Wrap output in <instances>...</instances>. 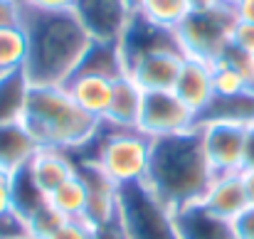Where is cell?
Returning <instances> with one entry per match:
<instances>
[{
    "mask_svg": "<svg viewBox=\"0 0 254 239\" xmlns=\"http://www.w3.org/2000/svg\"><path fill=\"white\" fill-rule=\"evenodd\" d=\"M242 170H254V126L247 128L245 138V158H242Z\"/></svg>",
    "mask_w": 254,
    "mask_h": 239,
    "instance_id": "cell-38",
    "label": "cell"
},
{
    "mask_svg": "<svg viewBox=\"0 0 254 239\" xmlns=\"http://www.w3.org/2000/svg\"><path fill=\"white\" fill-rule=\"evenodd\" d=\"M232 230L237 239H254V205H250L242 215L232 220Z\"/></svg>",
    "mask_w": 254,
    "mask_h": 239,
    "instance_id": "cell-34",
    "label": "cell"
},
{
    "mask_svg": "<svg viewBox=\"0 0 254 239\" xmlns=\"http://www.w3.org/2000/svg\"><path fill=\"white\" fill-rule=\"evenodd\" d=\"M22 22V2L20 0H0V27Z\"/></svg>",
    "mask_w": 254,
    "mask_h": 239,
    "instance_id": "cell-35",
    "label": "cell"
},
{
    "mask_svg": "<svg viewBox=\"0 0 254 239\" xmlns=\"http://www.w3.org/2000/svg\"><path fill=\"white\" fill-rule=\"evenodd\" d=\"M190 0H141V5L136 7L141 17L170 30H178V25L190 15Z\"/></svg>",
    "mask_w": 254,
    "mask_h": 239,
    "instance_id": "cell-26",
    "label": "cell"
},
{
    "mask_svg": "<svg viewBox=\"0 0 254 239\" xmlns=\"http://www.w3.org/2000/svg\"><path fill=\"white\" fill-rule=\"evenodd\" d=\"M202 121H227L240 123L245 128L254 126V89H247L235 96H215L210 106L197 116V123Z\"/></svg>",
    "mask_w": 254,
    "mask_h": 239,
    "instance_id": "cell-20",
    "label": "cell"
},
{
    "mask_svg": "<svg viewBox=\"0 0 254 239\" xmlns=\"http://www.w3.org/2000/svg\"><path fill=\"white\" fill-rule=\"evenodd\" d=\"M119 50H121V57H124V64H126V74L146 55L163 52V50H180L183 52L175 30L161 27V25L141 17L138 12H133L128 27L124 30V35L119 40Z\"/></svg>",
    "mask_w": 254,
    "mask_h": 239,
    "instance_id": "cell-10",
    "label": "cell"
},
{
    "mask_svg": "<svg viewBox=\"0 0 254 239\" xmlns=\"http://www.w3.org/2000/svg\"><path fill=\"white\" fill-rule=\"evenodd\" d=\"M200 205L212 212L220 220L232 222L237 215H242L250 207L245 182H242V170L240 173H227V175H215L207 192L202 195Z\"/></svg>",
    "mask_w": 254,
    "mask_h": 239,
    "instance_id": "cell-14",
    "label": "cell"
},
{
    "mask_svg": "<svg viewBox=\"0 0 254 239\" xmlns=\"http://www.w3.org/2000/svg\"><path fill=\"white\" fill-rule=\"evenodd\" d=\"M217 62L230 64V67L245 79L247 89H254V55L245 52V50H240V47H235V45L230 42V47L222 52V57H220Z\"/></svg>",
    "mask_w": 254,
    "mask_h": 239,
    "instance_id": "cell-29",
    "label": "cell"
},
{
    "mask_svg": "<svg viewBox=\"0 0 254 239\" xmlns=\"http://www.w3.org/2000/svg\"><path fill=\"white\" fill-rule=\"evenodd\" d=\"M62 86L82 111L99 121L106 119L111 106V94H114V79L99 74H72Z\"/></svg>",
    "mask_w": 254,
    "mask_h": 239,
    "instance_id": "cell-16",
    "label": "cell"
},
{
    "mask_svg": "<svg viewBox=\"0 0 254 239\" xmlns=\"http://www.w3.org/2000/svg\"><path fill=\"white\" fill-rule=\"evenodd\" d=\"M180 101L195 111L197 116L210 106V101L215 99V81H212V62L205 60H195V57H185L180 77L175 81L173 89Z\"/></svg>",
    "mask_w": 254,
    "mask_h": 239,
    "instance_id": "cell-13",
    "label": "cell"
},
{
    "mask_svg": "<svg viewBox=\"0 0 254 239\" xmlns=\"http://www.w3.org/2000/svg\"><path fill=\"white\" fill-rule=\"evenodd\" d=\"M50 239H94V225H89L84 217L67 220Z\"/></svg>",
    "mask_w": 254,
    "mask_h": 239,
    "instance_id": "cell-31",
    "label": "cell"
},
{
    "mask_svg": "<svg viewBox=\"0 0 254 239\" xmlns=\"http://www.w3.org/2000/svg\"><path fill=\"white\" fill-rule=\"evenodd\" d=\"M27 239H32V237H27Z\"/></svg>",
    "mask_w": 254,
    "mask_h": 239,
    "instance_id": "cell-43",
    "label": "cell"
},
{
    "mask_svg": "<svg viewBox=\"0 0 254 239\" xmlns=\"http://www.w3.org/2000/svg\"><path fill=\"white\" fill-rule=\"evenodd\" d=\"M212 81H215V96H235V94L247 91L245 79L225 62L212 64Z\"/></svg>",
    "mask_w": 254,
    "mask_h": 239,
    "instance_id": "cell-28",
    "label": "cell"
},
{
    "mask_svg": "<svg viewBox=\"0 0 254 239\" xmlns=\"http://www.w3.org/2000/svg\"><path fill=\"white\" fill-rule=\"evenodd\" d=\"M232 45L254 55V25L252 22H235V30H232Z\"/></svg>",
    "mask_w": 254,
    "mask_h": 239,
    "instance_id": "cell-32",
    "label": "cell"
},
{
    "mask_svg": "<svg viewBox=\"0 0 254 239\" xmlns=\"http://www.w3.org/2000/svg\"><path fill=\"white\" fill-rule=\"evenodd\" d=\"M173 220H175V230L180 239H237L232 222L215 217L200 202L175 210Z\"/></svg>",
    "mask_w": 254,
    "mask_h": 239,
    "instance_id": "cell-17",
    "label": "cell"
},
{
    "mask_svg": "<svg viewBox=\"0 0 254 239\" xmlns=\"http://www.w3.org/2000/svg\"><path fill=\"white\" fill-rule=\"evenodd\" d=\"M12 210V192H10V180L7 175H0V215Z\"/></svg>",
    "mask_w": 254,
    "mask_h": 239,
    "instance_id": "cell-39",
    "label": "cell"
},
{
    "mask_svg": "<svg viewBox=\"0 0 254 239\" xmlns=\"http://www.w3.org/2000/svg\"><path fill=\"white\" fill-rule=\"evenodd\" d=\"M74 74H99V77H109V79L124 77L126 64H124L119 42H94L91 40Z\"/></svg>",
    "mask_w": 254,
    "mask_h": 239,
    "instance_id": "cell-21",
    "label": "cell"
},
{
    "mask_svg": "<svg viewBox=\"0 0 254 239\" xmlns=\"http://www.w3.org/2000/svg\"><path fill=\"white\" fill-rule=\"evenodd\" d=\"M197 128H200L207 163L215 175H227V173L242 170L245 138H247L245 126L227 123V121H202V123H197Z\"/></svg>",
    "mask_w": 254,
    "mask_h": 239,
    "instance_id": "cell-8",
    "label": "cell"
},
{
    "mask_svg": "<svg viewBox=\"0 0 254 239\" xmlns=\"http://www.w3.org/2000/svg\"><path fill=\"white\" fill-rule=\"evenodd\" d=\"M27 220L17 215L15 210H7L0 215V239H27Z\"/></svg>",
    "mask_w": 254,
    "mask_h": 239,
    "instance_id": "cell-30",
    "label": "cell"
},
{
    "mask_svg": "<svg viewBox=\"0 0 254 239\" xmlns=\"http://www.w3.org/2000/svg\"><path fill=\"white\" fill-rule=\"evenodd\" d=\"M64 222H67V217L60 215L50 202H45L40 210H35L27 217V232L32 239H50Z\"/></svg>",
    "mask_w": 254,
    "mask_h": 239,
    "instance_id": "cell-27",
    "label": "cell"
},
{
    "mask_svg": "<svg viewBox=\"0 0 254 239\" xmlns=\"http://www.w3.org/2000/svg\"><path fill=\"white\" fill-rule=\"evenodd\" d=\"M94 239H128V235H126V230H124V225L116 215L114 220L94 227Z\"/></svg>",
    "mask_w": 254,
    "mask_h": 239,
    "instance_id": "cell-36",
    "label": "cell"
},
{
    "mask_svg": "<svg viewBox=\"0 0 254 239\" xmlns=\"http://www.w3.org/2000/svg\"><path fill=\"white\" fill-rule=\"evenodd\" d=\"M30 86L32 84L22 69L0 74V123L22 121Z\"/></svg>",
    "mask_w": 254,
    "mask_h": 239,
    "instance_id": "cell-22",
    "label": "cell"
},
{
    "mask_svg": "<svg viewBox=\"0 0 254 239\" xmlns=\"http://www.w3.org/2000/svg\"><path fill=\"white\" fill-rule=\"evenodd\" d=\"M72 12L94 42H119L136 10L128 0H74Z\"/></svg>",
    "mask_w": 254,
    "mask_h": 239,
    "instance_id": "cell-9",
    "label": "cell"
},
{
    "mask_svg": "<svg viewBox=\"0 0 254 239\" xmlns=\"http://www.w3.org/2000/svg\"><path fill=\"white\" fill-rule=\"evenodd\" d=\"M35 182L50 195L55 187H60L62 182H67L69 178L77 175V163L72 160L69 151L62 148H40L35 153V158L27 163Z\"/></svg>",
    "mask_w": 254,
    "mask_h": 239,
    "instance_id": "cell-19",
    "label": "cell"
},
{
    "mask_svg": "<svg viewBox=\"0 0 254 239\" xmlns=\"http://www.w3.org/2000/svg\"><path fill=\"white\" fill-rule=\"evenodd\" d=\"M7 180H10V192H12V210L17 215H22L25 220L47 202V192L35 182L27 165L15 170L12 175H7Z\"/></svg>",
    "mask_w": 254,
    "mask_h": 239,
    "instance_id": "cell-23",
    "label": "cell"
},
{
    "mask_svg": "<svg viewBox=\"0 0 254 239\" xmlns=\"http://www.w3.org/2000/svg\"><path fill=\"white\" fill-rule=\"evenodd\" d=\"M128 2H131V7H133V10H136V7L141 5V0H128Z\"/></svg>",
    "mask_w": 254,
    "mask_h": 239,
    "instance_id": "cell-42",
    "label": "cell"
},
{
    "mask_svg": "<svg viewBox=\"0 0 254 239\" xmlns=\"http://www.w3.org/2000/svg\"><path fill=\"white\" fill-rule=\"evenodd\" d=\"M25 128L40 143V148L82 151L94 143L101 131V121L82 111L64 86H30L25 114Z\"/></svg>",
    "mask_w": 254,
    "mask_h": 239,
    "instance_id": "cell-3",
    "label": "cell"
},
{
    "mask_svg": "<svg viewBox=\"0 0 254 239\" xmlns=\"http://www.w3.org/2000/svg\"><path fill=\"white\" fill-rule=\"evenodd\" d=\"M217 2H222V0H190L192 10H205V7H212V5H217Z\"/></svg>",
    "mask_w": 254,
    "mask_h": 239,
    "instance_id": "cell-41",
    "label": "cell"
},
{
    "mask_svg": "<svg viewBox=\"0 0 254 239\" xmlns=\"http://www.w3.org/2000/svg\"><path fill=\"white\" fill-rule=\"evenodd\" d=\"M235 22L237 17L230 0H222L205 10H190V15L175 30L183 55L215 64L232 42Z\"/></svg>",
    "mask_w": 254,
    "mask_h": 239,
    "instance_id": "cell-5",
    "label": "cell"
},
{
    "mask_svg": "<svg viewBox=\"0 0 254 239\" xmlns=\"http://www.w3.org/2000/svg\"><path fill=\"white\" fill-rule=\"evenodd\" d=\"M40 151V143L32 138V133L25 128L22 121L0 123V173L12 175L15 170L25 168L35 153Z\"/></svg>",
    "mask_w": 254,
    "mask_h": 239,
    "instance_id": "cell-18",
    "label": "cell"
},
{
    "mask_svg": "<svg viewBox=\"0 0 254 239\" xmlns=\"http://www.w3.org/2000/svg\"><path fill=\"white\" fill-rule=\"evenodd\" d=\"M242 182H245V192L250 205H254V170H242Z\"/></svg>",
    "mask_w": 254,
    "mask_h": 239,
    "instance_id": "cell-40",
    "label": "cell"
},
{
    "mask_svg": "<svg viewBox=\"0 0 254 239\" xmlns=\"http://www.w3.org/2000/svg\"><path fill=\"white\" fill-rule=\"evenodd\" d=\"M0 175H2V173H0Z\"/></svg>",
    "mask_w": 254,
    "mask_h": 239,
    "instance_id": "cell-44",
    "label": "cell"
},
{
    "mask_svg": "<svg viewBox=\"0 0 254 239\" xmlns=\"http://www.w3.org/2000/svg\"><path fill=\"white\" fill-rule=\"evenodd\" d=\"M215 173L207 163L200 128L153 141L143 185L168 207L180 210L202 200Z\"/></svg>",
    "mask_w": 254,
    "mask_h": 239,
    "instance_id": "cell-2",
    "label": "cell"
},
{
    "mask_svg": "<svg viewBox=\"0 0 254 239\" xmlns=\"http://www.w3.org/2000/svg\"><path fill=\"white\" fill-rule=\"evenodd\" d=\"M197 128V114L190 111L175 91H146L138 131L151 141Z\"/></svg>",
    "mask_w": 254,
    "mask_h": 239,
    "instance_id": "cell-7",
    "label": "cell"
},
{
    "mask_svg": "<svg viewBox=\"0 0 254 239\" xmlns=\"http://www.w3.org/2000/svg\"><path fill=\"white\" fill-rule=\"evenodd\" d=\"M77 175L84 180L86 192H89V205H86L84 220L89 225L99 227L119 215V185L94 163L82 160L77 163Z\"/></svg>",
    "mask_w": 254,
    "mask_h": 239,
    "instance_id": "cell-11",
    "label": "cell"
},
{
    "mask_svg": "<svg viewBox=\"0 0 254 239\" xmlns=\"http://www.w3.org/2000/svg\"><path fill=\"white\" fill-rule=\"evenodd\" d=\"M235 17L240 22H252L254 25V0H230Z\"/></svg>",
    "mask_w": 254,
    "mask_h": 239,
    "instance_id": "cell-37",
    "label": "cell"
},
{
    "mask_svg": "<svg viewBox=\"0 0 254 239\" xmlns=\"http://www.w3.org/2000/svg\"><path fill=\"white\" fill-rule=\"evenodd\" d=\"M22 27L27 32L25 74L35 86H62L69 79L91 37L72 10L67 12H35L22 7Z\"/></svg>",
    "mask_w": 254,
    "mask_h": 239,
    "instance_id": "cell-1",
    "label": "cell"
},
{
    "mask_svg": "<svg viewBox=\"0 0 254 239\" xmlns=\"http://www.w3.org/2000/svg\"><path fill=\"white\" fill-rule=\"evenodd\" d=\"M143 96H146V91L133 81V77L124 74V77L114 79L111 106H109V114H106L104 123L111 131H138Z\"/></svg>",
    "mask_w": 254,
    "mask_h": 239,
    "instance_id": "cell-15",
    "label": "cell"
},
{
    "mask_svg": "<svg viewBox=\"0 0 254 239\" xmlns=\"http://www.w3.org/2000/svg\"><path fill=\"white\" fill-rule=\"evenodd\" d=\"M22 7L35 12H67L74 7V0H20Z\"/></svg>",
    "mask_w": 254,
    "mask_h": 239,
    "instance_id": "cell-33",
    "label": "cell"
},
{
    "mask_svg": "<svg viewBox=\"0 0 254 239\" xmlns=\"http://www.w3.org/2000/svg\"><path fill=\"white\" fill-rule=\"evenodd\" d=\"M185 55L180 50H163L141 57L131 69L128 77L143 89V91H173L175 81L180 77Z\"/></svg>",
    "mask_w": 254,
    "mask_h": 239,
    "instance_id": "cell-12",
    "label": "cell"
},
{
    "mask_svg": "<svg viewBox=\"0 0 254 239\" xmlns=\"http://www.w3.org/2000/svg\"><path fill=\"white\" fill-rule=\"evenodd\" d=\"M91 146H96V153L86 160H94L119 187L143 182L153 151V141L148 136L141 131H111L101 121V131Z\"/></svg>",
    "mask_w": 254,
    "mask_h": 239,
    "instance_id": "cell-4",
    "label": "cell"
},
{
    "mask_svg": "<svg viewBox=\"0 0 254 239\" xmlns=\"http://www.w3.org/2000/svg\"><path fill=\"white\" fill-rule=\"evenodd\" d=\"M119 220L128 239H180L173 210H168L143 182L119 187Z\"/></svg>",
    "mask_w": 254,
    "mask_h": 239,
    "instance_id": "cell-6",
    "label": "cell"
},
{
    "mask_svg": "<svg viewBox=\"0 0 254 239\" xmlns=\"http://www.w3.org/2000/svg\"><path fill=\"white\" fill-rule=\"evenodd\" d=\"M47 202H50L60 215H64L67 220L84 217L86 205H89V192H86L84 180H82L79 175L69 178L67 182H62L60 187H55V190L47 195Z\"/></svg>",
    "mask_w": 254,
    "mask_h": 239,
    "instance_id": "cell-24",
    "label": "cell"
},
{
    "mask_svg": "<svg viewBox=\"0 0 254 239\" xmlns=\"http://www.w3.org/2000/svg\"><path fill=\"white\" fill-rule=\"evenodd\" d=\"M27 62V32L20 25L0 27V74L25 69Z\"/></svg>",
    "mask_w": 254,
    "mask_h": 239,
    "instance_id": "cell-25",
    "label": "cell"
}]
</instances>
